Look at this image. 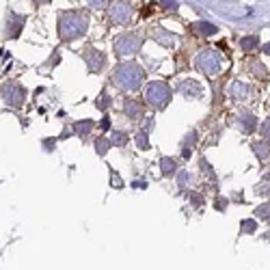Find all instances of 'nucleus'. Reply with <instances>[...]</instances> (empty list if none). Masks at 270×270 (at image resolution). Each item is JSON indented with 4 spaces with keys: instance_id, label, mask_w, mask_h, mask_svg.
Wrapping results in <instances>:
<instances>
[{
    "instance_id": "f3484780",
    "label": "nucleus",
    "mask_w": 270,
    "mask_h": 270,
    "mask_svg": "<svg viewBox=\"0 0 270 270\" xmlns=\"http://www.w3.org/2000/svg\"><path fill=\"white\" fill-rule=\"evenodd\" d=\"M259 132H262V137L266 143H270V119H266L262 125H259Z\"/></svg>"
},
{
    "instance_id": "423d86ee",
    "label": "nucleus",
    "mask_w": 270,
    "mask_h": 270,
    "mask_svg": "<svg viewBox=\"0 0 270 270\" xmlns=\"http://www.w3.org/2000/svg\"><path fill=\"white\" fill-rule=\"evenodd\" d=\"M238 125H240V130L245 132V134L255 132L257 130V117L253 113H249V111H242L238 115Z\"/></svg>"
},
{
    "instance_id": "5701e85b",
    "label": "nucleus",
    "mask_w": 270,
    "mask_h": 270,
    "mask_svg": "<svg viewBox=\"0 0 270 270\" xmlns=\"http://www.w3.org/2000/svg\"><path fill=\"white\" fill-rule=\"evenodd\" d=\"M186 182H188V175H186V173H179V184H182V186H184Z\"/></svg>"
},
{
    "instance_id": "4be33fe9",
    "label": "nucleus",
    "mask_w": 270,
    "mask_h": 270,
    "mask_svg": "<svg viewBox=\"0 0 270 270\" xmlns=\"http://www.w3.org/2000/svg\"><path fill=\"white\" fill-rule=\"evenodd\" d=\"M225 208H227V201H216V210H225Z\"/></svg>"
},
{
    "instance_id": "39448f33",
    "label": "nucleus",
    "mask_w": 270,
    "mask_h": 270,
    "mask_svg": "<svg viewBox=\"0 0 270 270\" xmlns=\"http://www.w3.org/2000/svg\"><path fill=\"white\" fill-rule=\"evenodd\" d=\"M139 48H141V41L137 37H132V35H125V37H121L119 41L115 43V50H117V54H119V57L137 52Z\"/></svg>"
},
{
    "instance_id": "6e6552de",
    "label": "nucleus",
    "mask_w": 270,
    "mask_h": 270,
    "mask_svg": "<svg viewBox=\"0 0 270 270\" xmlns=\"http://www.w3.org/2000/svg\"><path fill=\"white\" fill-rule=\"evenodd\" d=\"M130 13H132V9L128 5H115L111 11V17H113V22H128Z\"/></svg>"
},
{
    "instance_id": "4468645a",
    "label": "nucleus",
    "mask_w": 270,
    "mask_h": 270,
    "mask_svg": "<svg viewBox=\"0 0 270 270\" xmlns=\"http://www.w3.org/2000/svg\"><path fill=\"white\" fill-rule=\"evenodd\" d=\"M255 193H257L259 197H268V195H270V175H266L264 182L255 186Z\"/></svg>"
},
{
    "instance_id": "aec40b11",
    "label": "nucleus",
    "mask_w": 270,
    "mask_h": 270,
    "mask_svg": "<svg viewBox=\"0 0 270 270\" xmlns=\"http://www.w3.org/2000/svg\"><path fill=\"white\" fill-rule=\"evenodd\" d=\"M95 145H97V151H100V154H104V151L108 149V143L106 141H97Z\"/></svg>"
},
{
    "instance_id": "7ed1b4c3",
    "label": "nucleus",
    "mask_w": 270,
    "mask_h": 270,
    "mask_svg": "<svg viewBox=\"0 0 270 270\" xmlns=\"http://www.w3.org/2000/svg\"><path fill=\"white\" fill-rule=\"evenodd\" d=\"M197 67H199L203 74H216L223 67V57L214 50H205L203 54H199V61H197Z\"/></svg>"
},
{
    "instance_id": "a211bd4d",
    "label": "nucleus",
    "mask_w": 270,
    "mask_h": 270,
    "mask_svg": "<svg viewBox=\"0 0 270 270\" xmlns=\"http://www.w3.org/2000/svg\"><path fill=\"white\" fill-rule=\"evenodd\" d=\"M175 171V162L173 160H162V173H173Z\"/></svg>"
},
{
    "instance_id": "dca6fc26",
    "label": "nucleus",
    "mask_w": 270,
    "mask_h": 270,
    "mask_svg": "<svg viewBox=\"0 0 270 270\" xmlns=\"http://www.w3.org/2000/svg\"><path fill=\"white\" fill-rule=\"evenodd\" d=\"M125 111H128V115L130 117H141V106L137 104V102H125Z\"/></svg>"
},
{
    "instance_id": "f03ea898",
    "label": "nucleus",
    "mask_w": 270,
    "mask_h": 270,
    "mask_svg": "<svg viewBox=\"0 0 270 270\" xmlns=\"http://www.w3.org/2000/svg\"><path fill=\"white\" fill-rule=\"evenodd\" d=\"M141 80H143L141 69L137 65H132V63L121 65L119 69H117V76H115V83L119 87H123V89H137L141 85Z\"/></svg>"
},
{
    "instance_id": "6ab92c4d",
    "label": "nucleus",
    "mask_w": 270,
    "mask_h": 270,
    "mask_svg": "<svg viewBox=\"0 0 270 270\" xmlns=\"http://www.w3.org/2000/svg\"><path fill=\"white\" fill-rule=\"evenodd\" d=\"M125 141H128V137H125V134H121V132H115L113 134V143H117V145H123Z\"/></svg>"
},
{
    "instance_id": "f257e3e1",
    "label": "nucleus",
    "mask_w": 270,
    "mask_h": 270,
    "mask_svg": "<svg viewBox=\"0 0 270 270\" xmlns=\"http://www.w3.org/2000/svg\"><path fill=\"white\" fill-rule=\"evenodd\" d=\"M87 31V17L80 13H65L61 17V37L74 39Z\"/></svg>"
},
{
    "instance_id": "9b49d317",
    "label": "nucleus",
    "mask_w": 270,
    "mask_h": 270,
    "mask_svg": "<svg viewBox=\"0 0 270 270\" xmlns=\"http://www.w3.org/2000/svg\"><path fill=\"white\" fill-rule=\"evenodd\" d=\"M251 71H253V76L259 78V80H266V78H268V69H266L259 61H253V63H251Z\"/></svg>"
},
{
    "instance_id": "ddd939ff",
    "label": "nucleus",
    "mask_w": 270,
    "mask_h": 270,
    "mask_svg": "<svg viewBox=\"0 0 270 270\" xmlns=\"http://www.w3.org/2000/svg\"><path fill=\"white\" fill-rule=\"evenodd\" d=\"M255 216H257V219H262V221H268V223H270V203L257 205V208H255Z\"/></svg>"
},
{
    "instance_id": "b1692460",
    "label": "nucleus",
    "mask_w": 270,
    "mask_h": 270,
    "mask_svg": "<svg viewBox=\"0 0 270 270\" xmlns=\"http://www.w3.org/2000/svg\"><path fill=\"white\" fill-rule=\"evenodd\" d=\"M91 3H93V5H100V7H102V5L106 3V0H91Z\"/></svg>"
},
{
    "instance_id": "412c9836",
    "label": "nucleus",
    "mask_w": 270,
    "mask_h": 270,
    "mask_svg": "<svg viewBox=\"0 0 270 270\" xmlns=\"http://www.w3.org/2000/svg\"><path fill=\"white\" fill-rule=\"evenodd\" d=\"M162 5H165V9H171V11H173V9H177V5L173 3V0H162Z\"/></svg>"
},
{
    "instance_id": "393cba45",
    "label": "nucleus",
    "mask_w": 270,
    "mask_h": 270,
    "mask_svg": "<svg viewBox=\"0 0 270 270\" xmlns=\"http://www.w3.org/2000/svg\"><path fill=\"white\" fill-rule=\"evenodd\" d=\"M264 52H266L268 57H270V43H266V46H264Z\"/></svg>"
},
{
    "instance_id": "20e7f679",
    "label": "nucleus",
    "mask_w": 270,
    "mask_h": 270,
    "mask_svg": "<svg viewBox=\"0 0 270 270\" xmlns=\"http://www.w3.org/2000/svg\"><path fill=\"white\" fill-rule=\"evenodd\" d=\"M169 100H171V91H169L165 85L156 83V85H151V87L147 89V102H149V104H154V106H165V104H169Z\"/></svg>"
},
{
    "instance_id": "1a4fd4ad",
    "label": "nucleus",
    "mask_w": 270,
    "mask_h": 270,
    "mask_svg": "<svg viewBox=\"0 0 270 270\" xmlns=\"http://www.w3.org/2000/svg\"><path fill=\"white\" fill-rule=\"evenodd\" d=\"M253 151H255V156L259 158V160H268L270 158V143H266V141H253Z\"/></svg>"
},
{
    "instance_id": "2eb2a0df",
    "label": "nucleus",
    "mask_w": 270,
    "mask_h": 270,
    "mask_svg": "<svg viewBox=\"0 0 270 270\" xmlns=\"http://www.w3.org/2000/svg\"><path fill=\"white\" fill-rule=\"evenodd\" d=\"M216 31H219V29L212 26V24H208V22H199V24H197V33H199V35H214Z\"/></svg>"
},
{
    "instance_id": "9d476101",
    "label": "nucleus",
    "mask_w": 270,
    "mask_h": 270,
    "mask_svg": "<svg viewBox=\"0 0 270 270\" xmlns=\"http://www.w3.org/2000/svg\"><path fill=\"white\" fill-rule=\"evenodd\" d=\"M240 48L245 50V52L257 50V48H259V37H257V35H249V37H245V39L240 41Z\"/></svg>"
},
{
    "instance_id": "0eeeda50",
    "label": "nucleus",
    "mask_w": 270,
    "mask_h": 270,
    "mask_svg": "<svg viewBox=\"0 0 270 270\" xmlns=\"http://www.w3.org/2000/svg\"><path fill=\"white\" fill-rule=\"evenodd\" d=\"M229 93H231V100H247L249 93H251V89L245 83H233L229 87Z\"/></svg>"
},
{
    "instance_id": "f8f14e48",
    "label": "nucleus",
    "mask_w": 270,
    "mask_h": 270,
    "mask_svg": "<svg viewBox=\"0 0 270 270\" xmlns=\"http://www.w3.org/2000/svg\"><path fill=\"white\" fill-rule=\"evenodd\" d=\"M240 231L242 233H253V231H257V221L255 219H245L240 223Z\"/></svg>"
}]
</instances>
